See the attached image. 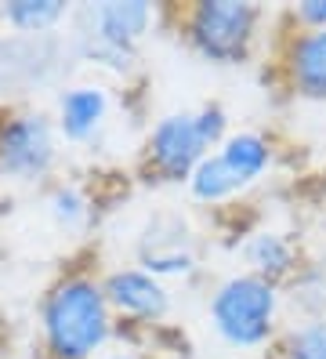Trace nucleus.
Segmentation results:
<instances>
[{"label": "nucleus", "instance_id": "nucleus-15", "mask_svg": "<svg viewBox=\"0 0 326 359\" xmlns=\"http://www.w3.org/2000/svg\"><path fill=\"white\" fill-rule=\"evenodd\" d=\"M290 359H326V320L301 327L290 337Z\"/></svg>", "mask_w": 326, "mask_h": 359}, {"label": "nucleus", "instance_id": "nucleus-13", "mask_svg": "<svg viewBox=\"0 0 326 359\" xmlns=\"http://www.w3.org/2000/svg\"><path fill=\"white\" fill-rule=\"evenodd\" d=\"M62 15H65V4H58V0H18V4H8L4 8L8 22L15 29H26V33L51 29Z\"/></svg>", "mask_w": 326, "mask_h": 359}, {"label": "nucleus", "instance_id": "nucleus-6", "mask_svg": "<svg viewBox=\"0 0 326 359\" xmlns=\"http://www.w3.org/2000/svg\"><path fill=\"white\" fill-rule=\"evenodd\" d=\"M102 290L109 305H116L127 316H138V320H160L167 312V290L149 272H138V269L113 272Z\"/></svg>", "mask_w": 326, "mask_h": 359}, {"label": "nucleus", "instance_id": "nucleus-14", "mask_svg": "<svg viewBox=\"0 0 326 359\" xmlns=\"http://www.w3.org/2000/svg\"><path fill=\"white\" fill-rule=\"evenodd\" d=\"M250 262L257 265V272L265 280H272V276H279V272H287L290 269V247H287V240L283 236H257L254 243H250Z\"/></svg>", "mask_w": 326, "mask_h": 359}, {"label": "nucleus", "instance_id": "nucleus-8", "mask_svg": "<svg viewBox=\"0 0 326 359\" xmlns=\"http://www.w3.org/2000/svg\"><path fill=\"white\" fill-rule=\"evenodd\" d=\"M91 22H95V44L105 48H116V51H130V44L149 29L152 22V8L149 4H102L91 11Z\"/></svg>", "mask_w": 326, "mask_h": 359}, {"label": "nucleus", "instance_id": "nucleus-4", "mask_svg": "<svg viewBox=\"0 0 326 359\" xmlns=\"http://www.w3.org/2000/svg\"><path fill=\"white\" fill-rule=\"evenodd\" d=\"M257 26V8L232 4V0H203L185 15V36L203 58L239 62L247 55Z\"/></svg>", "mask_w": 326, "mask_h": 359}, {"label": "nucleus", "instance_id": "nucleus-16", "mask_svg": "<svg viewBox=\"0 0 326 359\" xmlns=\"http://www.w3.org/2000/svg\"><path fill=\"white\" fill-rule=\"evenodd\" d=\"M109 359H130V355H109Z\"/></svg>", "mask_w": 326, "mask_h": 359}, {"label": "nucleus", "instance_id": "nucleus-12", "mask_svg": "<svg viewBox=\"0 0 326 359\" xmlns=\"http://www.w3.org/2000/svg\"><path fill=\"white\" fill-rule=\"evenodd\" d=\"M189 185H192V196H196V200H203V203L225 200V196H232V193H239V189H243V182H239L236 171L222 160V153L203 156V163L192 171Z\"/></svg>", "mask_w": 326, "mask_h": 359}, {"label": "nucleus", "instance_id": "nucleus-1", "mask_svg": "<svg viewBox=\"0 0 326 359\" xmlns=\"http://www.w3.org/2000/svg\"><path fill=\"white\" fill-rule=\"evenodd\" d=\"M43 337L58 359H91L109 337V302L95 280H62L43 302Z\"/></svg>", "mask_w": 326, "mask_h": 359}, {"label": "nucleus", "instance_id": "nucleus-11", "mask_svg": "<svg viewBox=\"0 0 326 359\" xmlns=\"http://www.w3.org/2000/svg\"><path fill=\"white\" fill-rule=\"evenodd\" d=\"M269 142L261 138V135H254V131H239V135H232V138H225V145H222V160L236 171V178L243 182V185H250L254 178H261V171L269 167Z\"/></svg>", "mask_w": 326, "mask_h": 359}, {"label": "nucleus", "instance_id": "nucleus-3", "mask_svg": "<svg viewBox=\"0 0 326 359\" xmlns=\"http://www.w3.org/2000/svg\"><path fill=\"white\" fill-rule=\"evenodd\" d=\"M214 327L222 330L225 341L232 345H261L272 334L276 316V287L265 276H232L229 283L217 287L210 302Z\"/></svg>", "mask_w": 326, "mask_h": 359}, {"label": "nucleus", "instance_id": "nucleus-10", "mask_svg": "<svg viewBox=\"0 0 326 359\" xmlns=\"http://www.w3.org/2000/svg\"><path fill=\"white\" fill-rule=\"evenodd\" d=\"M105 116L102 88H73L62 98V131L65 138H87Z\"/></svg>", "mask_w": 326, "mask_h": 359}, {"label": "nucleus", "instance_id": "nucleus-7", "mask_svg": "<svg viewBox=\"0 0 326 359\" xmlns=\"http://www.w3.org/2000/svg\"><path fill=\"white\" fill-rule=\"evenodd\" d=\"M142 262L149 272H185L192 269V240L178 218H156L142 240Z\"/></svg>", "mask_w": 326, "mask_h": 359}, {"label": "nucleus", "instance_id": "nucleus-9", "mask_svg": "<svg viewBox=\"0 0 326 359\" xmlns=\"http://www.w3.org/2000/svg\"><path fill=\"white\" fill-rule=\"evenodd\" d=\"M290 80L301 95L326 98V26L301 33L290 44Z\"/></svg>", "mask_w": 326, "mask_h": 359}, {"label": "nucleus", "instance_id": "nucleus-2", "mask_svg": "<svg viewBox=\"0 0 326 359\" xmlns=\"http://www.w3.org/2000/svg\"><path fill=\"white\" fill-rule=\"evenodd\" d=\"M225 135V113L217 105H203L200 113H170L149 135V160L167 182L192 178L207 149Z\"/></svg>", "mask_w": 326, "mask_h": 359}, {"label": "nucleus", "instance_id": "nucleus-5", "mask_svg": "<svg viewBox=\"0 0 326 359\" xmlns=\"http://www.w3.org/2000/svg\"><path fill=\"white\" fill-rule=\"evenodd\" d=\"M55 160L51 123L43 116H15L0 131V171L15 178H36Z\"/></svg>", "mask_w": 326, "mask_h": 359}]
</instances>
